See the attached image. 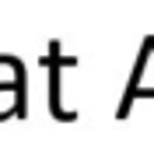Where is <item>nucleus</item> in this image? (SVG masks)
Wrapping results in <instances>:
<instances>
[{
  "label": "nucleus",
  "mask_w": 154,
  "mask_h": 154,
  "mask_svg": "<svg viewBox=\"0 0 154 154\" xmlns=\"http://www.w3.org/2000/svg\"><path fill=\"white\" fill-rule=\"evenodd\" d=\"M147 60H151V35H147L144 46H140V56H137V67H133V74H130V84H126L123 98H119V105H116V119H126V116H130V109H133V102H137L140 77H144V70H147Z\"/></svg>",
  "instance_id": "2"
},
{
  "label": "nucleus",
  "mask_w": 154,
  "mask_h": 154,
  "mask_svg": "<svg viewBox=\"0 0 154 154\" xmlns=\"http://www.w3.org/2000/svg\"><path fill=\"white\" fill-rule=\"evenodd\" d=\"M77 60L74 56H60V42H49V112H53V119H60V123H74L77 112L74 109H63V98H60V74H63V67H74Z\"/></svg>",
  "instance_id": "1"
}]
</instances>
